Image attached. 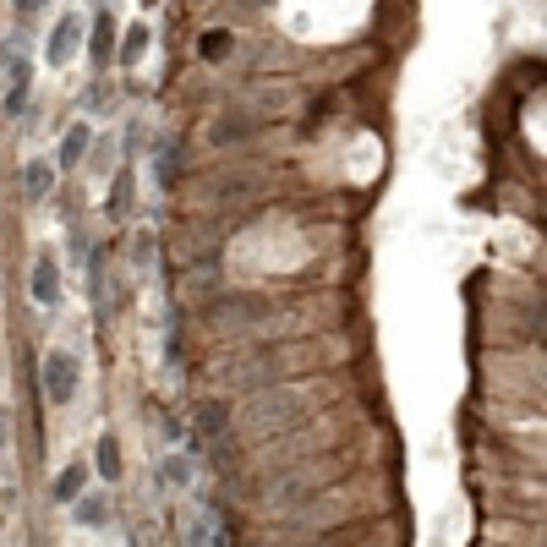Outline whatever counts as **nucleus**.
<instances>
[{"mask_svg": "<svg viewBox=\"0 0 547 547\" xmlns=\"http://www.w3.org/2000/svg\"><path fill=\"white\" fill-rule=\"evenodd\" d=\"M99 476H104V482H115V476H121V444H115V433L99 438Z\"/></svg>", "mask_w": 547, "mask_h": 547, "instance_id": "nucleus-13", "label": "nucleus"}, {"mask_svg": "<svg viewBox=\"0 0 547 547\" xmlns=\"http://www.w3.org/2000/svg\"><path fill=\"white\" fill-rule=\"evenodd\" d=\"M88 104H93V110H110V104H115V88H110V83H93V88H88Z\"/></svg>", "mask_w": 547, "mask_h": 547, "instance_id": "nucleus-18", "label": "nucleus"}, {"mask_svg": "<svg viewBox=\"0 0 547 547\" xmlns=\"http://www.w3.org/2000/svg\"><path fill=\"white\" fill-rule=\"evenodd\" d=\"M88 148H93V126H88V121H77L72 132L61 137V159H55V170H72V165H83V159H88Z\"/></svg>", "mask_w": 547, "mask_h": 547, "instance_id": "nucleus-8", "label": "nucleus"}, {"mask_svg": "<svg viewBox=\"0 0 547 547\" xmlns=\"http://www.w3.org/2000/svg\"><path fill=\"white\" fill-rule=\"evenodd\" d=\"M11 83H6V110L17 115L22 104H28V83H33V66H28V55H11Z\"/></svg>", "mask_w": 547, "mask_h": 547, "instance_id": "nucleus-9", "label": "nucleus"}, {"mask_svg": "<svg viewBox=\"0 0 547 547\" xmlns=\"http://www.w3.org/2000/svg\"><path fill=\"white\" fill-rule=\"evenodd\" d=\"M148 44H154V28H148V22H132V28H121V39H115V61L137 66L148 55Z\"/></svg>", "mask_w": 547, "mask_h": 547, "instance_id": "nucleus-6", "label": "nucleus"}, {"mask_svg": "<svg viewBox=\"0 0 547 547\" xmlns=\"http://www.w3.org/2000/svg\"><path fill=\"white\" fill-rule=\"evenodd\" d=\"M296 416H301V400L290 389H274V394H258V400L247 405V416H241V422H247L252 433H274V427L296 422Z\"/></svg>", "mask_w": 547, "mask_h": 547, "instance_id": "nucleus-1", "label": "nucleus"}, {"mask_svg": "<svg viewBox=\"0 0 547 547\" xmlns=\"http://www.w3.org/2000/svg\"><path fill=\"white\" fill-rule=\"evenodd\" d=\"M83 482H88V465H66V471L55 476V498H61V504H72V498L83 493Z\"/></svg>", "mask_w": 547, "mask_h": 547, "instance_id": "nucleus-12", "label": "nucleus"}, {"mask_svg": "<svg viewBox=\"0 0 547 547\" xmlns=\"http://www.w3.org/2000/svg\"><path fill=\"white\" fill-rule=\"evenodd\" d=\"M230 44H236V39H230L225 28H214V33L203 39V55H208V61H225V55H230Z\"/></svg>", "mask_w": 547, "mask_h": 547, "instance_id": "nucleus-17", "label": "nucleus"}, {"mask_svg": "<svg viewBox=\"0 0 547 547\" xmlns=\"http://www.w3.org/2000/svg\"><path fill=\"white\" fill-rule=\"evenodd\" d=\"M225 427H230V405L225 400H203V405H197V433H203V438H219Z\"/></svg>", "mask_w": 547, "mask_h": 547, "instance_id": "nucleus-11", "label": "nucleus"}, {"mask_svg": "<svg viewBox=\"0 0 547 547\" xmlns=\"http://www.w3.org/2000/svg\"><path fill=\"white\" fill-rule=\"evenodd\" d=\"M115 33H121V28H115V17L99 6V17H93V33H88V55H93V66H99V72L115 61Z\"/></svg>", "mask_w": 547, "mask_h": 547, "instance_id": "nucleus-4", "label": "nucleus"}, {"mask_svg": "<svg viewBox=\"0 0 547 547\" xmlns=\"http://www.w3.org/2000/svg\"><path fill=\"white\" fill-rule=\"evenodd\" d=\"M44 6H50V0H17V11H22V17H33V11H44Z\"/></svg>", "mask_w": 547, "mask_h": 547, "instance_id": "nucleus-20", "label": "nucleus"}, {"mask_svg": "<svg viewBox=\"0 0 547 547\" xmlns=\"http://www.w3.org/2000/svg\"><path fill=\"white\" fill-rule=\"evenodd\" d=\"M77 44H83V17H61V22H55V33L44 39V61L66 66L77 55Z\"/></svg>", "mask_w": 547, "mask_h": 547, "instance_id": "nucleus-3", "label": "nucleus"}, {"mask_svg": "<svg viewBox=\"0 0 547 547\" xmlns=\"http://www.w3.org/2000/svg\"><path fill=\"white\" fill-rule=\"evenodd\" d=\"M258 126H263V121H258L252 110H225V115L214 121V143H241V137H252Z\"/></svg>", "mask_w": 547, "mask_h": 547, "instance_id": "nucleus-7", "label": "nucleus"}, {"mask_svg": "<svg viewBox=\"0 0 547 547\" xmlns=\"http://www.w3.org/2000/svg\"><path fill=\"white\" fill-rule=\"evenodd\" d=\"M50 181H55V165H50V159H28V176H22L28 203H44V197H50Z\"/></svg>", "mask_w": 547, "mask_h": 547, "instance_id": "nucleus-10", "label": "nucleus"}, {"mask_svg": "<svg viewBox=\"0 0 547 547\" xmlns=\"http://www.w3.org/2000/svg\"><path fill=\"white\" fill-rule=\"evenodd\" d=\"M44 394H50V405H66L77 394V356L72 351L44 356Z\"/></svg>", "mask_w": 547, "mask_h": 547, "instance_id": "nucleus-2", "label": "nucleus"}, {"mask_svg": "<svg viewBox=\"0 0 547 547\" xmlns=\"http://www.w3.org/2000/svg\"><path fill=\"white\" fill-rule=\"evenodd\" d=\"M33 301H39V307H55V301H61V269H55V252H39V263H33Z\"/></svg>", "mask_w": 547, "mask_h": 547, "instance_id": "nucleus-5", "label": "nucleus"}, {"mask_svg": "<svg viewBox=\"0 0 547 547\" xmlns=\"http://www.w3.org/2000/svg\"><path fill=\"white\" fill-rule=\"evenodd\" d=\"M77 520H83V526H104V520H110V504H104V498H83V504H77Z\"/></svg>", "mask_w": 547, "mask_h": 547, "instance_id": "nucleus-16", "label": "nucleus"}, {"mask_svg": "<svg viewBox=\"0 0 547 547\" xmlns=\"http://www.w3.org/2000/svg\"><path fill=\"white\" fill-rule=\"evenodd\" d=\"M176 181H181V154H176V148H165V154H159V186L176 192Z\"/></svg>", "mask_w": 547, "mask_h": 547, "instance_id": "nucleus-15", "label": "nucleus"}, {"mask_svg": "<svg viewBox=\"0 0 547 547\" xmlns=\"http://www.w3.org/2000/svg\"><path fill=\"white\" fill-rule=\"evenodd\" d=\"M165 471H170V482H176V487H181V482H192V460H170Z\"/></svg>", "mask_w": 547, "mask_h": 547, "instance_id": "nucleus-19", "label": "nucleus"}, {"mask_svg": "<svg viewBox=\"0 0 547 547\" xmlns=\"http://www.w3.org/2000/svg\"><path fill=\"white\" fill-rule=\"evenodd\" d=\"M126 203H132V170H121V176H115V192H110V208H104V214L126 219Z\"/></svg>", "mask_w": 547, "mask_h": 547, "instance_id": "nucleus-14", "label": "nucleus"}]
</instances>
